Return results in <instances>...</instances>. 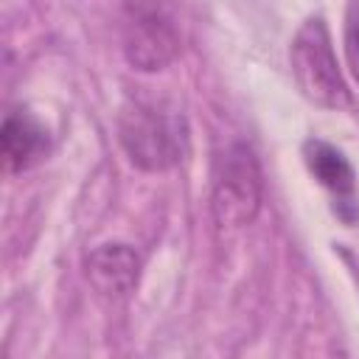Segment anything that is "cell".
<instances>
[{"instance_id":"6","label":"cell","mask_w":359,"mask_h":359,"mask_svg":"<svg viewBox=\"0 0 359 359\" xmlns=\"http://www.w3.org/2000/svg\"><path fill=\"white\" fill-rule=\"evenodd\" d=\"M87 280L107 297H126L140 280V255L121 241L95 247L87 255Z\"/></svg>"},{"instance_id":"1","label":"cell","mask_w":359,"mask_h":359,"mask_svg":"<svg viewBox=\"0 0 359 359\" xmlns=\"http://www.w3.org/2000/svg\"><path fill=\"white\" fill-rule=\"evenodd\" d=\"M118 140L140 171H168L185 157L188 123L163 101L132 98L118 115Z\"/></svg>"},{"instance_id":"2","label":"cell","mask_w":359,"mask_h":359,"mask_svg":"<svg viewBox=\"0 0 359 359\" xmlns=\"http://www.w3.org/2000/svg\"><path fill=\"white\" fill-rule=\"evenodd\" d=\"M289 62H292V76L297 81V90L311 104L323 109H337V112L351 107V90L342 79L328 25L320 14L309 17L292 36Z\"/></svg>"},{"instance_id":"7","label":"cell","mask_w":359,"mask_h":359,"mask_svg":"<svg viewBox=\"0 0 359 359\" xmlns=\"http://www.w3.org/2000/svg\"><path fill=\"white\" fill-rule=\"evenodd\" d=\"M3 163L8 171H25L50 151V135L45 123L28 109H11L0 129Z\"/></svg>"},{"instance_id":"4","label":"cell","mask_w":359,"mask_h":359,"mask_svg":"<svg viewBox=\"0 0 359 359\" xmlns=\"http://www.w3.org/2000/svg\"><path fill=\"white\" fill-rule=\"evenodd\" d=\"M123 53L143 73L163 70L180 53V31L168 0H123Z\"/></svg>"},{"instance_id":"3","label":"cell","mask_w":359,"mask_h":359,"mask_svg":"<svg viewBox=\"0 0 359 359\" xmlns=\"http://www.w3.org/2000/svg\"><path fill=\"white\" fill-rule=\"evenodd\" d=\"M264 202V174L247 143L227 146L213 165L210 210L222 230H241L255 222Z\"/></svg>"},{"instance_id":"8","label":"cell","mask_w":359,"mask_h":359,"mask_svg":"<svg viewBox=\"0 0 359 359\" xmlns=\"http://www.w3.org/2000/svg\"><path fill=\"white\" fill-rule=\"evenodd\" d=\"M345 59L353 81L359 84V0H351L345 14Z\"/></svg>"},{"instance_id":"5","label":"cell","mask_w":359,"mask_h":359,"mask_svg":"<svg viewBox=\"0 0 359 359\" xmlns=\"http://www.w3.org/2000/svg\"><path fill=\"white\" fill-rule=\"evenodd\" d=\"M303 163L309 174L334 196V210L345 222H353L359 213V205H356V174L348 157L337 146L320 137H309L303 143Z\"/></svg>"}]
</instances>
